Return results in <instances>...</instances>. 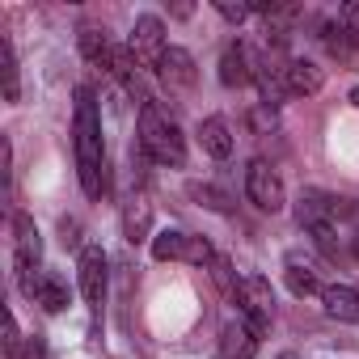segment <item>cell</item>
<instances>
[{"mask_svg":"<svg viewBox=\"0 0 359 359\" xmlns=\"http://www.w3.org/2000/svg\"><path fill=\"white\" fill-rule=\"evenodd\" d=\"M0 76H5V102H18L22 97V81H18V55H13L9 39H0Z\"/></svg>","mask_w":359,"mask_h":359,"instance_id":"obj_20","label":"cell"},{"mask_svg":"<svg viewBox=\"0 0 359 359\" xmlns=\"http://www.w3.org/2000/svg\"><path fill=\"white\" fill-rule=\"evenodd\" d=\"M140 152L152 165H173V169L187 165V135L169 118V110H161L156 102L140 106Z\"/></svg>","mask_w":359,"mask_h":359,"instance_id":"obj_2","label":"cell"},{"mask_svg":"<svg viewBox=\"0 0 359 359\" xmlns=\"http://www.w3.org/2000/svg\"><path fill=\"white\" fill-rule=\"evenodd\" d=\"M76 43H81V55H85L89 64H97V68H110L114 43L106 39V30H97V26H85V30L76 34Z\"/></svg>","mask_w":359,"mask_h":359,"instance_id":"obj_16","label":"cell"},{"mask_svg":"<svg viewBox=\"0 0 359 359\" xmlns=\"http://www.w3.org/2000/svg\"><path fill=\"white\" fill-rule=\"evenodd\" d=\"M156 76L165 81V89H195L199 81V68H195V55L182 51V47H169L156 64Z\"/></svg>","mask_w":359,"mask_h":359,"instance_id":"obj_8","label":"cell"},{"mask_svg":"<svg viewBox=\"0 0 359 359\" xmlns=\"http://www.w3.org/2000/svg\"><path fill=\"white\" fill-rule=\"evenodd\" d=\"M76 279H81V296L89 300V309H93V317H97L102 304H106V283H110V271H106V254H102V245H85V250H81Z\"/></svg>","mask_w":359,"mask_h":359,"instance_id":"obj_6","label":"cell"},{"mask_svg":"<svg viewBox=\"0 0 359 359\" xmlns=\"http://www.w3.org/2000/svg\"><path fill=\"white\" fill-rule=\"evenodd\" d=\"M60 233H64V245H72V250L81 245V224H76V220H64Z\"/></svg>","mask_w":359,"mask_h":359,"instance_id":"obj_26","label":"cell"},{"mask_svg":"<svg viewBox=\"0 0 359 359\" xmlns=\"http://www.w3.org/2000/svg\"><path fill=\"white\" fill-rule=\"evenodd\" d=\"M245 195H250V203L258 208V212H283V203H287V195H283V177L275 173V165L271 161H250L245 165Z\"/></svg>","mask_w":359,"mask_h":359,"instance_id":"obj_5","label":"cell"},{"mask_svg":"<svg viewBox=\"0 0 359 359\" xmlns=\"http://www.w3.org/2000/svg\"><path fill=\"white\" fill-rule=\"evenodd\" d=\"M76 114H72V152H76V177L81 191L89 199H102L110 191V173H106V140H102V114L97 97L89 85H76Z\"/></svg>","mask_w":359,"mask_h":359,"instance_id":"obj_1","label":"cell"},{"mask_svg":"<svg viewBox=\"0 0 359 359\" xmlns=\"http://www.w3.org/2000/svg\"><path fill=\"white\" fill-rule=\"evenodd\" d=\"M283 279H287V287H292V296H321V292H325V287L317 283V275H313V271H309L304 262H296V258L287 262V271H283Z\"/></svg>","mask_w":359,"mask_h":359,"instance_id":"obj_19","label":"cell"},{"mask_svg":"<svg viewBox=\"0 0 359 359\" xmlns=\"http://www.w3.org/2000/svg\"><path fill=\"white\" fill-rule=\"evenodd\" d=\"M22 346H26V338H22V330H18V317L5 313V355H9V359H22Z\"/></svg>","mask_w":359,"mask_h":359,"instance_id":"obj_23","label":"cell"},{"mask_svg":"<svg viewBox=\"0 0 359 359\" xmlns=\"http://www.w3.org/2000/svg\"><path fill=\"white\" fill-rule=\"evenodd\" d=\"M338 203L334 199H325V195H317V191H309V195H300V208H296V220L309 229V233H321V229H334V220H338Z\"/></svg>","mask_w":359,"mask_h":359,"instance_id":"obj_9","label":"cell"},{"mask_svg":"<svg viewBox=\"0 0 359 359\" xmlns=\"http://www.w3.org/2000/svg\"><path fill=\"white\" fill-rule=\"evenodd\" d=\"M13 266H18V283H22V292L34 300V292H39V279H43V237H39V229H34V220L30 216H13Z\"/></svg>","mask_w":359,"mask_h":359,"instance_id":"obj_3","label":"cell"},{"mask_svg":"<svg viewBox=\"0 0 359 359\" xmlns=\"http://www.w3.org/2000/svg\"><path fill=\"white\" fill-rule=\"evenodd\" d=\"M187 237H191V233H177V229L156 233V237H152V258H156V262H182V254H187Z\"/></svg>","mask_w":359,"mask_h":359,"instance_id":"obj_18","label":"cell"},{"mask_svg":"<svg viewBox=\"0 0 359 359\" xmlns=\"http://www.w3.org/2000/svg\"><path fill=\"white\" fill-rule=\"evenodd\" d=\"M283 85H287V93H296V97H313V93H321L325 72H321L317 64H309V60H287V64H283Z\"/></svg>","mask_w":359,"mask_h":359,"instance_id":"obj_10","label":"cell"},{"mask_svg":"<svg viewBox=\"0 0 359 359\" xmlns=\"http://www.w3.org/2000/svg\"><path fill=\"white\" fill-rule=\"evenodd\" d=\"M212 245L203 241V237H187V254H182V262H195V266H212Z\"/></svg>","mask_w":359,"mask_h":359,"instance_id":"obj_22","label":"cell"},{"mask_svg":"<svg viewBox=\"0 0 359 359\" xmlns=\"http://www.w3.org/2000/svg\"><path fill=\"white\" fill-rule=\"evenodd\" d=\"M254 76H258V68H254L250 51H245L241 43H229L224 55H220V81H224L229 89H237V85H245V81H254Z\"/></svg>","mask_w":359,"mask_h":359,"instance_id":"obj_12","label":"cell"},{"mask_svg":"<svg viewBox=\"0 0 359 359\" xmlns=\"http://www.w3.org/2000/svg\"><path fill=\"white\" fill-rule=\"evenodd\" d=\"M258 351V334L245 321H229L220 330V359H254Z\"/></svg>","mask_w":359,"mask_h":359,"instance_id":"obj_13","label":"cell"},{"mask_svg":"<svg viewBox=\"0 0 359 359\" xmlns=\"http://www.w3.org/2000/svg\"><path fill=\"white\" fill-rule=\"evenodd\" d=\"M279 359H300V355H292V351H283V355H279Z\"/></svg>","mask_w":359,"mask_h":359,"instance_id":"obj_28","label":"cell"},{"mask_svg":"<svg viewBox=\"0 0 359 359\" xmlns=\"http://www.w3.org/2000/svg\"><path fill=\"white\" fill-rule=\"evenodd\" d=\"M355 254H359V233H355Z\"/></svg>","mask_w":359,"mask_h":359,"instance_id":"obj_29","label":"cell"},{"mask_svg":"<svg viewBox=\"0 0 359 359\" xmlns=\"http://www.w3.org/2000/svg\"><path fill=\"white\" fill-rule=\"evenodd\" d=\"M199 140H203V152L208 156H216V161H229L233 156V135H229V123L224 118H203Z\"/></svg>","mask_w":359,"mask_h":359,"instance_id":"obj_15","label":"cell"},{"mask_svg":"<svg viewBox=\"0 0 359 359\" xmlns=\"http://www.w3.org/2000/svg\"><path fill=\"white\" fill-rule=\"evenodd\" d=\"M34 304H43L47 313H64V309H68V283H64L55 271H43L39 292H34Z\"/></svg>","mask_w":359,"mask_h":359,"instance_id":"obj_17","label":"cell"},{"mask_svg":"<svg viewBox=\"0 0 359 359\" xmlns=\"http://www.w3.org/2000/svg\"><path fill=\"white\" fill-rule=\"evenodd\" d=\"M351 102H355V106H359V85H355V89H351Z\"/></svg>","mask_w":359,"mask_h":359,"instance_id":"obj_27","label":"cell"},{"mask_svg":"<svg viewBox=\"0 0 359 359\" xmlns=\"http://www.w3.org/2000/svg\"><path fill=\"white\" fill-rule=\"evenodd\" d=\"M233 300H237L241 321L262 338V334L271 330V309H275V292H271V283H266L262 275H241V279H237Z\"/></svg>","mask_w":359,"mask_h":359,"instance_id":"obj_4","label":"cell"},{"mask_svg":"<svg viewBox=\"0 0 359 359\" xmlns=\"http://www.w3.org/2000/svg\"><path fill=\"white\" fill-rule=\"evenodd\" d=\"M22 359H47V342L34 334V338H26V346H22Z\"/></svg>","mask_w":359,"mask_h":359,"instance_id":"obj_25","label":"cell"},{"mask_svg":"<svg viewBox=\"0 0 359 359\" xmlns=\"http://www.w3.org/2000/svg\"><path fill=\"white\" fill-rule=\"evenodd\" d=\"M127 47L135 51V60H140L144 68H156L161 55L169 51V47H165V22L152 18V13L135 18V30H131V43H127Z\"/></svg>","mask_w":359,"mask_h":359,"instance_id":"obj_7","label":"cell"},{"mask_svg":"<svg viewBox=\"0 0 359 359\" xmlns=\"http://www.w3.org/2000/svg\"><path fill=\"white\" fill-rule=\"evenodd\" d=\"M216 13H220L224 22H233V26H241V22H245V18L254 13V9H250V5H233V0H216Z\"/></svg>","mask_w":359,"mask_h":359,"instance_id":"obj_24","label":"cell"},{"mask_svg":"<svg viewBox=\"0 0 359 359\" xmlns=\"http://www.w3.org/2000/svg\"><path fill=\"white\" fill-rule=\"evenodd\" d=\"M355 39H359V34H355V30H346L342 22H330V26L321 30L325 51H330V55H338V60H346V55H351V43H355Z\"/></svg>","mask_w":359,"mask_h":359,"instance_id":"obj_21","label":"cell"},{"mask_svg":"<svg viewBox=\"0 0 359 359\" xmlns=\"http://www.w3.org/2000/svg\"><path fill=\"white\" fill-rule=\"evenodd\" d=\"M148 233H152V203H148V195H131L123 203V237L131 245H140V241H148Z\"/></svg>","mask_w":359,"mask_h":359,"instance_id":"obj_11","label":"cell"},{"mask_svg":"<svg viewBox=\"0 0 359 359\" xmlns=\"http://www.w3.org/2000/svg\"><path fill=\"white\" fill-rule=\"evenodd\" d=\"M321 309H325V317H334V321H351V325H359V292L346 287V283L325 287V292H321Z\"/></svg>","mask_w":359,"mask_h":359,"instance_id":"obj_14","label":"cell"}]
</instances>
